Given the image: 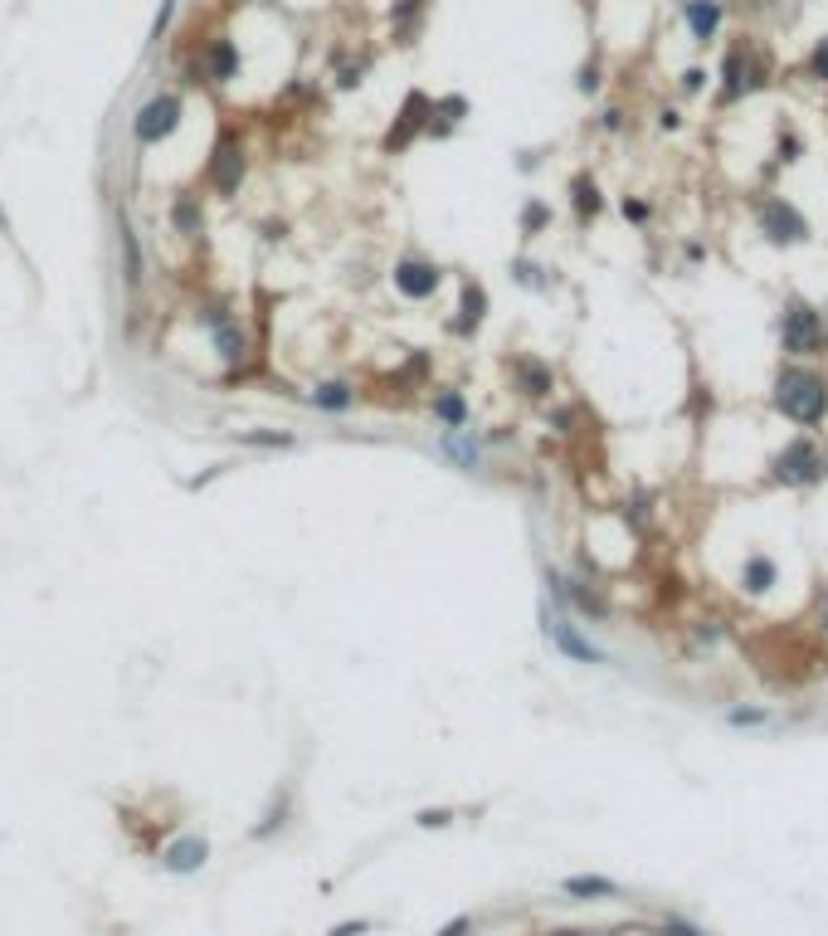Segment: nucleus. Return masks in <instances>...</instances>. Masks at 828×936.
I'll list each match as a JSON object with an SVG mask.
<instances>
[{
  "mask_svg": "<svg viewBox=\"0 0 828 936\" xmlns=\"http://www.w3.org/2000/svg\"><path fill=\"white\" fill-rule=\"evenodd\" d=\"M205 74L214 78V83H230L234 74H239V50L230 40H214L210 50H205Z\"/></svg>",
  "mask_w": 828,
  "mask_h": 936,
  "instance_id": "9b49d317",
  "label": "nucleus"
},
{
  "mask_svg": "<svg viewBox=\"0 0 828 936\" xmlns=\"http://www.w3.org/2000/svg\"><path fill=\"white\" fill-rule=\"evenodd\" d=\"M434 415L443 419V425H453V429H459L463 419H468V405H463V395H459V390H443L439 400H434Z\"/></svg>",
  "mask_w": 828,
  "mask_h": 936,
  "instance_id": "a211bd4d",
  "label": "nucleus"
},
{
  "mask_svg": "<svg viewBox=\"0 0 828 936\" xmlns=\"http://www.w3.org/2000/svg\"><path fill=\"white\" fill-rule=\"evenodd\" d=\"M463 931H468V922H463V917H459V922H453V927H443V931H439V936H463Z\"/></svg>",
  "mask_w": 828,
  "mask_h": 936,
  "instance_id": "473e14b6",
  "label": "nucleus"
},
{
  "mask_svg": "<svg viewBox=\"0 0 828 936\" xmlns=\"http://www.w3.org/2000/svg\"><path fill=\"white\" fill-rule=\"evenodd\" d=\"M483 307H487L483 288L468 283V288H463V327H478V322H483Z\"/></svg>",
  "mask_w": 828,
  "mask_h": 936,
  "instance_id": "4be33fe9",
  "label": "nucleus"
},
{
  "mask_svg": "<svg viewBox=\"0 0 828 936\" xmlns=\"http://www.w3.org/2000/svg\"><path fill=\"white\" fill-rule=\"evenodd\" d=\"M171 220H176V230H181V234H200V225H205V220H200V206H196V200H190V196H181V200H176Z\"/></svg>",
  "mask_w": 828,
  "mask_h": 936,
  "instance_id": "aec40b11",
  "label": "nucleus"
},
{
  "mask_svg": "<svg viewBox=\"0 0 828 936\" xmlns=\"http://www.w3.org/2000/svg\"><path fill=\"white\" fill-rule=\"evenodd\" d=\"M775 581H779V566H775L770 556H751V561H746V575H741V585H746L751 595H765Z\"/></svg>",
  "mask_w": 828,
  "mask_h": 936,
  "instance_id": "ddd939ff",
  "label": "nucleus"
},
{
  "mask_svg": "<svg viewBox=\"0 0 828 936\" xmlns=\"http://www.w3.org/2000/svg\"><path fill=\"white\" fill-rule=\"evenodd\" d=\"M731 722H736V727H751V722H765V712H755V707H736V712H731Z\"/></svg>",
  "mask_w": 828,
  "mask_h": 936,
  "instance_id": "bb28decb",
  "label": "nucleus"
},
{
  "mask_svg": "<svg viewBox=\"0 0 828 936\" xmlns=\"http://www.w3.org/2000/svg\"><path fill=\"white\" fill-rule=\"evenodd\" d=\"M823 634H828V605H823Z\"/></svg>",
  "mask_w": 828,
  "mask_h": 936,
  "instance_id": "72a5a7b5",
  "label": "nucleus"
},
{
  "mask_svg": "<svg viewBox=\"0 0 828 936\" xmlns=\"http://www.w3.org/2000/svg\"><path fill=\"white\" fill-rule=\"evenodd\" d=\"M214 342H220V356H224V362H239V356H244V332H239L234 322H220V317H214Z\"/></svg>",
  "mask_w": 828,
  "mask_h": 936,
  "instance_id": "dca6fc26",
  "label": "nucleus"
},
{
  "mask_svg": "<svg viewBox=\"0 0 828 936\" xmlns=\"http://www.w3.org/2000/svg\"><path fill=\"white\" fill-rule=\"evenodd\" d=\"M575 210H580V220H590L599 210V190H595L590 176H575Z\"/></svg>",
  "mask_w": 828,
  "mask_h": 936,
  "instance_id": "412c9836",
  "label": "nucleus"
},
{
  "mask_svg": "<svg viewBox=\"0 0 828 936\" xmlns=\"http://www.w3.org/2000/svg\"><path fill=\"white\" fill-rule=\"evenodd\" d=\"M419 10V0H400V5H395V15H414Z\"/></svg>",
  "mask_w": 828,
  "mask_h": 936,
  "instance_id": "2f4dec72",
  "label": "nucleus"
},
{
  "mask_svg": "<svg viewBox=\"0 0 828 936\" xmlns=\"http://www.w3.org/2000/svg\"><path fill=\"white\" fill-rule=\"evenodd\" d=\"M809 74H814V78H823V83H828V40H823V44H819V50H814V54H809Z\"/></svg>",
  "mask_w": 828,
  "mask_h": 936,
  "instance_id": "393cba45",
  "label": "nucleus"
},
{
  "mask_svg": "<svg viewBox=\"0 0 828 936\" xmlns=\"http://www.w3.org/2000/svg\"><path fill=\"white\" fill-rule=\"evenodd\" d=\"M775 410L795 425L814 429L828 415V386L819 371H804V366H785L775 381Z\"/></svg>",
  "mask_w": 828,
  "mask_h": 936,
  "instance_id": "f257e3e1",
  "label": "nucleus"
},
{
  "mask_svg": "<svg viewBox=\"0 0 828 936\" xmlns=\"http://www.w3.org/2000/svg\"><path fill=\"white\" fill-rule=\"evenodd\" d=\"M546 220H550V210H546V206H526V210H522V230H526V234H532V230H541Z\"/></svg>",
  "mask_w": 828,
  "mask_h": 936,
  "instance_id": "b1692460",
  "label": "nucleus"
},
{
  "mask_svg": "<svg viewBox=\"0 0 828 936\" xmlns=\"http://www.w3.org/2000/svg\"><path fill=\"white\" fill-rule=\"evenodd\" d=\"M210 181L220 196H234L239 181H244V151L234 147V142H220V151H214V161H210Z\"/></svg>",
  "mask_w": 828,
  "mask_h": 936,
  "instance_id": "0eeeda50",
  "label": "nucleus"
},
{
  "mask_svg": "<svg viewBox=\"0 0 828 936\" xmlns=\"http://www.w3.org/2000/svg\"><path fill=\"white\" fill-rule=\"evenodd\" d=\"M117 249H123V279L127 288H141V244H137V230L123 220L117 225Z\"/></svg>",
  "mask_w": 828,
  "mask_h": 936,
  "instance_id": "f8f14e48",
  "label": "nucleus"
},
{
  "mask_svg": "<svg viewBox=\"0 0 828 936\" xmlns=\"http://www.w3.org/2000/svg\"><path fill=\"white\" fill-rule=\"evenodd\" d=\"M395 288H400L405 298H414V303H424V298H434L439 288V269L424 259H400L395 263Z\"/></svg>",
  "mask_w": 828,
  "mask_h": 936,
  "instance_id": "423d86ee",
  "label": "nucleus"
},
{
  "mask_svg": "<svg viewBox=\"0 0 828 936\" xmlns=\"http://www.w3.org/2000/svg\"><path fill=\"white\" fill-rule=\"evenodd\" d=\"M361 931H370V922H356V927H337L332 936H361Z\"/></svg>",
  "mask_w": 828,
  "mask_h": 936,
  "instance_id": "c756f323",
  "label": "nucleus"
},
{
  "mask_svg": "<svg viewBox=\"0 0 828 936\" xmlns=\"http://www.w3.org/2000/svg\"><path fill=\"white\" fill-rule=\"evenodd\" d=\"M682 15H687V25H692L697 40H712V34L722 30V5H716V0H687Z\"/></svg>",
  "mask_w": 828,
  "mask_h": 936,
  "instance_id": "9d476101",
  "label": "nucleus"
},
{
  "mask_svg": "<svg viewBox=\"0 0 828 936\" xmlns=\"http://www.w3.org/2000/svg\"><path fill=\"white\" fill-rule=\"evenodd\" d=\"M176 127H181V98H176V93H156V98L137 113V123H132L141 147H156V142L171 137Z\"/></svg>",
  "mask_w": 828,
  "mask_h": 936,
  "instance_id": "20e7f679",
  "label": "nucleus"
},
{
  "mask_svg": "<svg viewBox=\"0 0 828 936\" xmlns=\"http://www.w3.org/2000/svg\"><path fill=\"white\" fill-rule=\"evenodd\" d=\"M682 88L697 93V88H702V69H687V74H682Z\"/></svg>",
  "mask_w": 828,
  "mask_h": 936,
  "instance_id": "c85d7f7f",
  "label": "nucleus"
},
{
  "mask_svg": "<svg viewBox=\"0 0 828 936\" xmlns=\"http://www.w3.org/2000/svg\"><path fill=\"white\" fill-rule=\"evenodd\" d=\"M623 215H629V220H648V206L643 200H623Z\"/></svg>",
  "mask_w": 828,
  "mask_h": 936,
  "instance_id": "cd10ccee",
  "label": "nucleus"
},
{
  "mask_svg": "<svg viewBox=\"0 0 828 936\" xmlns=\"http://www.w3.org/2000/svg\"><path fill=\"white\" fill-rule=\"evenodd\" d=\"M668 936H702L697 927H682V922H673V927H668Z\"/></svg>",
  "mask_w": 828,
  "mask_h": 936,
  "instance_id": "7c9ffc66",
  "label": "nucleus"
},
{
  "mask_svg": "<svg viewBox=\"0 0 828 936\" xmlns=\"http://www.w3.org/2000/svg\"><path fill=\"white\" fill-rule=\"evenodd\" d=\"M512 371H517L522 390L532 395V400H546V395H550V371H546L541 362H526V356H522V362L512 366Z\"/></svg>",
  "mask_w": 828,
  "mask_h": 936,
  "instance_id": "4468645a",
  "label": "nucleus"
},
{
  "mask_svg": "<svg viewBox=\"0 0 828 936\" xmlns=\"http://www.w3.org/2000/svg\"><path fill=\"white\" fill-rule=\"evenodd\" d=\"M779 342H785L789 356H819V352H828V322H823V312L814 307V303H804V298H789L785 322H779Z\"/></svg>",
  "mask_w": 828,
  "mask_h": 936,
  "instance_id": "f03ea898",
  "label": "nucleus"
},
{
  "mask_svg": "<svg viewBox=\"0 0 828 936\" xmlns=\"http://www.w3.org/2000/svg\"><path fill=\"white\" fill-rule=\"evenodd\" d=\"M205 858H210V844H205V839H181V844H171V849H166V858H161V863H166L171 873H196Z\"/></svg>",
  "mask_w": 828,
  "mask_h": 936,
  "instance_id": "1a4fd4ad",
  "label": "nucleus"
},
{
  "mask_svg": "<svg viewBox=\"0 0 828 936\" xmlns=\"http://www.w3.org/2000/svg\"><path fill=\"white\" fill-rule=\"evenodd\" d=\"M312 405H322V410H351V405H356V390L346 386V381H327V386L312 390Z\"/></svg>",
  "mask_w": 828,
  "mask_h": 936,
  "instance_id": "2eb2a0df",
  "label": "nucleus"
},
{
  "mask_svg": "<svg viewBox=\"0 0 828 936\" xmlns=\"http://www.w3.org/2000/svg\"><path fill=\"white\" fill-rule=\"evenodd\" d=\"M823 478V454L814 449V439H789L775 459V483H789V488H809Z\"/></svg>",
  "mask_w": 828,
  "mask_h": 936,
  "instance_id": "7ed1b4c3",
  "label": "nucleus"
},
{
  "mask_svg": "<svg viewBox=\"0 0 828 936\" xmlns=\"http://www.w3.org/2000/svg\"><path fill=\"white\" fill-rule=\"evenodd\" d=\"M746 88V54H731L726 64H722V98H736V93Z\"/></svg>",
  "mask_w": 828,
  "mask_h": 936,
  "instance_id": "f3484780",
  "label": "nucleus"
},
{
  "mask_svg": "<svg viewBox=\"0 0 828 936\" xmlns=\"http://www.w3.org/2000/svg\"><path fill=\"white\" fill-rule=\"evenodd\" d=\"M449 820H453L449 810H424V814H419V824H424V830H443Z\"/></svg>",
  "mask_w": 828,
  "mask_h": 936,
  "instance_id": "a878e982",
  "label": "nucleus"
},
{
  "mask_svg": "<svg viewBox=\"0 0 828 936\" xmlns=\"http://www.w3.org/2000/svg\"><path fill=\"white\" fill-rule=\"evenodd\" d=\"M443 454H453V459H459L463 468L478 463V444L468 439V435H449V439H443Z\"/></svg>",
  "mask_w": 828,
  "mask_h": 936,
  "instance_id": "5701e85b",
  "label": "nucleus"
},
{
  "mask_svg": "<svg viewBox=\"0 0 828 936\" xmlns=\"http://www.w3.org/2000/svg\"><path fill=\"white\" fill-rule=\"evenodd\" d=\"M566 893L570 897H614L619 887L609 878H566Z\"/></svg>",
  "mask_w": 828,
  "mask_h": 936,
  "instance_id": "6ab92c4d",
  "label": "nucleus"
},
{
  "mask_svg": "<svg viewBox=\"0 0 828 936\" xmlns=\"http://www.w3.org/2000/svg\"><path fill=\"white\" fill-rule=\"evenodd\" d=\"M546 634H550V639H556V649H560V654L580 658V664H599V658H605V654H599L590 639H585L580 629H575L570 619H550V615H546Z\"/></svg>",
  "mask_w": 828,
  "mask_h": 936,
  "instance_id": "6e6552de",
  "label": "nucleus"
},
{
  "mask_svg": "<svg viewBox=\"0 0 828 936\" xmlns=\"http://www.w3.org/2000/svg\"><path fill=\"white\" fill-rule=\"evenodd\" d=\"M760 230L775 239V244H804L809 239V220L789 206V200H779V196H765L760 200Z\"/></svg>",
  "mask_w": 828,
  "mask_h": 936,
  "instance_id": "39448f33",
  "label": "nucleus"
},
{
  "mask_svg": "<svg viewBox=\"0 0 828 936\" xmlns=\"http://www.w3.org/2000/svg\"><path fill=\"white\" fill-rule=\"evenodd\" d=\"M823 473H828V459H823Z\"/></svg>",
  "mask_w": 828,
  "mask_h": 936,
  "instance_id": "f704fd0d",
  "label": "nucleus"
}]
</instances>
